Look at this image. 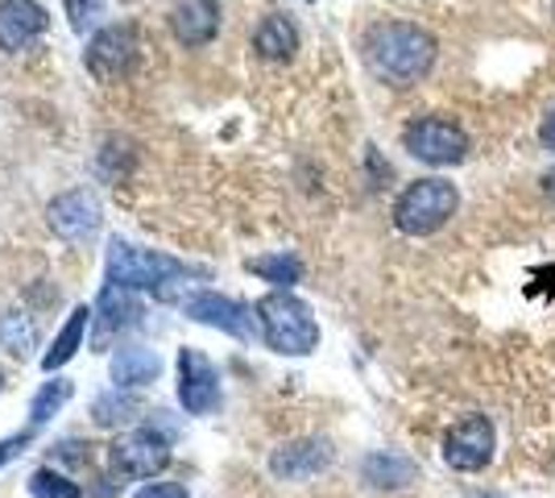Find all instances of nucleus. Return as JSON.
Wrapping results in <instances>:
<instances>
[{
    "instance_id": "obj_1",
    "label": "nucleus",
    "mask_w": 555,
    "mask_h": 498,
    "mask_svg": "<svg viewBox=\"0 0 555 498\" xmlns=\"http://www.w3.org/2000/svg\"><path fill=\"white\" fill-rule=\"evenodd\" d=\"M365 63L390 88H411L436 67V38L415 22H377L365 34Z\"/></svg>"
},
{
    "instance_id": "obj_2",
    "label": "nucleus",
    "mask_w": 555,
    "mask_h": 498,
    "mask_svg": "<svg viewBox=\"0 0 555 498\" xmlns=\"http://www.w3.org/2000/svg\"><path fill=\"white\" fill-rule=\"evenodd\" d=\"M257 324H261V336L266 345L282 357H307L315 345H320V324L311 308L302 304L299 295L291 291H270L257 299Z\"/></svg>"
},
{
    "instance_id": "obj_3",
    "label": "nucleus",
    "mask_w": 555,
    "mask_h": 498,
    "mask_svg": "<svg viewBox=\"0 0 555 498\" xmlns=\"http://www.w3.org/2000/svg\"><path fill=\"white\" fill-rule=\"evenodd\" d=\"M461 208V191L448 179H415L393 200V225L406 238H431Z\"/></svg>"
},
{
    "instance_id": "obj_4",
    "label": "nucleus",
    "mask_w": 555,
    "mask_h": 498,
    "mask_svg": "<svg viewBox=\"0 0 555 498\" xmlns=\"http://www.w3.org/2000/svg\"><path fill=\"white\" fill-rule=\"evenodd\" d=\"M195 274L191 266H183L170 254H154V250H133L129 241H113L108 254V286L120 291H154V295H175L179 279Z\"/></svg>"
},
{
    "instance_id": "obj_5",
    "label": "nucleus",
    "mask_w": 555,
    "mask_h": 498,
    "mask_svg": "<svg viewBox=\"0 0 555 498\" xmlns=\"http://www.w3.org/2000/svg\"><path fill=\"white\" fill-rule=\"evenodd\" d=\"M406 154L427 166H456L468 154V133L452 117H418L402 133Z\"/></svg>"
},
{
    "instance_id": "obj_6",
    "label": "nucleus",
    "mask_w": 555,
    "mask_h": 498,
    "mask_svg": "<svg viewBox=\"0 0 555 498\" xmlns=\"http://www.w3.org/2000/svg\"><path fill=\"white\" fill-rule=\"evenodd\" d=\"M498 449V432L489 416H464L456 427H448L443 436V461L456 474H481Z\"/></svg>"
},
{
    "instance_id": "obj_7",
    "label": "nucleus",
    "mask_w": 555,
    "mask_h": 498,
    "mask_svg": "<svg viewBox=\"0 0 555 498\" xmlns=\"http://www.w3.org/2000/svg\"><path fill=\"white\" fill-rule=\"evenodd\" d=\"M138 50L141 47H138V29H133V25H104L100 34H92L83 63H88V72H92L100 84H113V79H120V75L138 63Z\"/></svg>"
},
{
    "instance_id": "obj_8",
    "label": "nucleus",
    "mask_w": 555,
    "mask_h": 498,
    "mask_svg": "<svg viewBox=\"0 0 555 498\" xmlns=\"http://www.w3.org/2000/svg\"><path fill=\"white\" fill-rule=\"evenodd\" d=\"M108 461L116 465V474L125 477H150L166 470V461H170V449H166V440L158 432H150V427H138V432H129V436H120L113 449H108Z\"/></svg>"
},
{
    "instance_id": "obj_9",
    "label": "nucleus",
    "mask_w": 555,
    "mask_h": 498,
    "mask_svg": "<svg viewBox=\"0 0 555 498\" xmlns=\"http://www.w3.org/2000/svg\"><path fill=\"white\" fill-rule=\"evenodd\" d=\"M179 404L191 416H208L220 404V374L199 349H179Z\"/></svg>"
},
{
    "instance_id": "obj_10",
    "label": "nucleus",
    "mask_w": 555,
    "mask_h": 498,
    "mask_svg": "<svg viewBox=\"0 0 555 498\" xmlns=\"http://www.w3.org/2000/svg\"><path fill=\"white\" fill-rule=\"evenodd\" d=\"M100 200H95L92 191H63V195H54L47 208V220L50 229L59 233L63 241H88L100 229Z\"/></svg>"
},
{
    "instance_id": "obj_11",
    "label": "nucleus",
    "mask_w": 555,
    "mask_h": 498,
    "mask_svg": "<svg viewBox=\"0 0 555 498\" xmlns=\"http://www.w3.org/2000/svg\"><path fill=\"white\" fill-rule=\"evenodd\" d=\"M47 34V9L38 0H0V50H25Z\"/></svg>"
},
{
    "instance_id": "obj_12",
    "label": "nucleus",
    "mask_w": 555,
    "mask_h": 498,
    "mask_svg": "<svg viewBox=\"0 0 555 498\" xmlns=\"http://www.w3.org/2000/svg\"><path fill=\"white\" fill-rule=\"evenodd\" d=\"M186 316L191 320H199V324H211V329L229 332V336H241V341H249L254 336V324H249V316L245 308L229 299V295H216V291H199V295H186Z\"/></svg>"
},
{
    "instance_id": "obj_13",
    "label": "nucleus",
    "mask_w": 555,
    "mask_h": 498,
    "mask_svg": "<svg viewBox=\"0 0 555 498\" xmlns=\"http://www.w3.org/2000/svg\"><path fill=\"white\" fill-rule=\"evenodd\" d=\"M332 465V449L327 440H295V445H282V449L270 457V470L286 482H302L311 474H324Z\"/></svg>"
},
{
    "instance_id": "obj_14",
    "label": "nucleus",
    "mask_w": 555,
    "mask_h": 498,
    "mask_svg": "<svg viewBox=\"0 0 555 498\" xmlns=\"http://www.w3.org/2000/svg\"><path fill=\"white\" fill-rule=\"evenodd\" d=\"M170 25L183 47H208L220 29V4L216 0H179L170 13Z\"/></svg>"
},
{
    "instance_id": "obj_15",
    "label": "nucleus",
    "mask_w": 555,
    "mask_h": 498,
    "mask_svg": "<svg viewBox=\"0 0 555 498\" xmlns=\"http://www.w3.org/2000/svg\"><path fill=\"white\" fill-rule=\"evenodd\" d=\"M254 50L266 63H286L299 50V29H295V22L286 13H270V17H261V25H257Z\"/></svg>"
},
{
    "instance_id": "obj_16",
    "label": "nucleus",
    "mask_w": 555,
    "mask_h": 498,
    "mask_svg": "<svg viewBox=\"0 0 555 498\" xmlns=\"http://www.w3.org/2000/svg\"><path fill=\"white\" fill-rule=\"evenodd\" d=\"M163 370V361L154 349H120L113 357V382L116 386H141V382H150L154 374Z\"/></svg>"
},
{
    "instance_id": "obj_17",
    "label": "nucleus",
    "mask_w": 555,
    "mask_h": 498,
    "mask_svg": "<svg viewBox=\"0 0 555 498\" xmlns=\"http://www.w3.org/2000/svg\"><path fill=\"white\" fill-rule=\"evenodd\" d=\"M88 316H92L88 308L70 311V320L63 324V332L54 336V345L47 349V357H42V366H47V370H59V366H67L70 357H75L79 341H83V332H88Z\"/></svg>"
},
{
    "instance_id": "obj_18",
    "label": "nucleus",
    "mask_w": 555,
    "mask_h": 498,
    "mask_svg": "<svg viewBox=\"0 0 555 498\" xmlns=\"http://www.w3.org/2000/svg\"><path fill=\"white\" fill-rule=\"evenodd\" d=\"M415 477V465L406 457H393V452H373L365 461V482L373 486H406Z\"/></svg>"
},
{
    "instance_id": "obj_19",
    "label": "nucleus",
    "mask_w": 555,
    "mask_h": 498,
    "mask_svg": "<svg viewBox=\"0 0 555 498\" xmlns=\"http://www.w3.org/2000/svg\"><path fill=\"white\" fill-rule=\"evenodd\" d=\"M0 345L9 354L29 357V349L38 345V332H34V320L25 311H0Z\"/></svg>"
},
{
    "instance_id": "obj_20",
    "label": "nucleus",
    "mask_w": 555,
    "mask_h": 498,
    "mask_svg": "<svg viewBox=\"0 0 555 498\" xmlns=\"http://www.w3.org/2000/svg\"><path fill=\"white\" fill-rule=\"evenodd\" d=\"M100 329H125V324H133V316H138V304L129 299V291H120V286H108L104 295H100Z\"/></svg>"
},
{
    "instance_id": "obj_21",
    "label": "nucleus",
    "mask_w": 555,
    "mask_h": 498,
    "mask_svg": "<svg viewBox=\"0 0 555 498\" xmlns=\"http://www.w3.org/2000/svg\"><path fill=\"white\" fill-rule=\"evenodd\" d=\"M249 270H254V274H261L266 283H274L278 291L295 286V283H299V274H302L299 258H291V254H270V258H254V261H249Z\"/></svg>"
},
{
    "instance_id": "obj_22",
    "label": "nucleus",
    "mask_w": 555,
    "mask_h": 498,
    "mask_svg": "<svg viewBox=\"0 0 555 498\" xmlns=\"http://www.w3.org/2000/svg\"><path fill=\"white\" fill-rule=\"evenodd\" d=\"M67 399H70V382L67 379H50L47 386L34 395V404H29V420H34V424H47L50 416L67 404Z\"/></svg>"
},
{
    "instance_id": "obj_23",
    "label": "nucleus",
    "mask_w": 555,
    "mask_h": 498,
    "mask_svg": "<svg viewBox=\"0 0 555 498\" xmlns=\"http://www.w3.org/2000/svg\"><path fill=\"white\" fill-rule=\"evenodd\" d=\"M29 495L34 498H79V482L54 474V470H38L29 477Z\"/></svg>"
},
{
    "instance_id": "obj_24",
    "label": "nucleus",
    "mask_w": 555,
    "mask_h": 498,
    "mask_svg": "<svg viewBox=\"0 0 555 498\" xmlns=\"http://www.w3.org/2000/svg\"><path fill=\"white\" fill-rule=\"evenodd\" d=\"M133 498H186V490L179 482H154V486H141Z\"/></svg>"
},
{
    "instance_id": "obj_25",
    "label": "nucleus",
    "mask_w": 555,
    "mask_h": 498,
    "mask_svg": "<svg viewBox=\"0 0 555 498\" xmlns=\"http://www.w3.org/2000/svg\"><path fill=\"white\" fill-rule=\"evenodd\" d=\"M25 445H29V432L13 436V440H0V465H4V461H13V457L25 449Z\"/></svg>"
},
{
    "instance_id": "obj_26",
    "label": "nucleus",
    "mask_w": 555,
    "mask_h": 498,
    "mask_svg": "<svg viewBox=\"0 0 555 498\" xmlns=\"http://www.w3.org/2000/svg\"><path fill=\"white\" fill-rule=\"evenodd\" d=\"M539 142H543V150H552V154H555V104L547 108L543 125H539Z\"/></svg>"
},
{
    "instance_id": "obj_27",
    "label": "nucleus",
    "mask_w": 555,
    "mask_h": 498,
    "mask_svg": "<svg viewBox=\"0 0 555 498\" xmlns=\"http://www.w3.org/2000/svg\"><path fill=\"white\" fill-rule=\"evenodd\" d=\"M543 191H547V195L555 200V166L547 170V175H543Z\"/></svg>"
},
{
    "instance_id": "obj_28",
    "label": "nucleus",
    "mask_w": 555,
    "mask_h": 498,
    "mask_svg": "<svg viewBox=\"0 0 555 498\" xmlns=\"http://www.w3.org/2000/svg\"><path fill=\"white\" fill-rule=\"evenodd\" d=\"M0 382H4V374H0Z\"/></svg>"
}]
</instances>
